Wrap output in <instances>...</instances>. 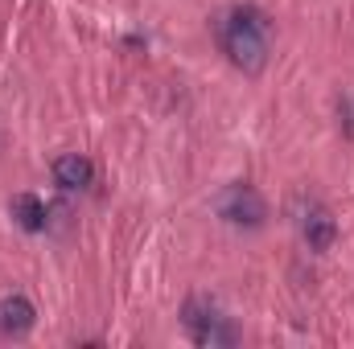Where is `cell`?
Masks as SVG:
<instances>
[{
	"label": "cell",
	"instance_id": "cell-1",
	"mask_svg": "<svg viewBox=\"0 0 354 349\" xmlns=\"http://www.w3.org/2000/svg\"><path fill=\"white\" fill-rule=\"evenodd\" d=\"M218 41H223V54L231 58L235 70L260 74L268 66V17L260 8H252V4L231 8L218 25Z\"/></svg>",
	"mask_w": 354,
	"mask_h": 349
},
{
	"label": "cell",
	"instance_id": "cell-8",
	"mask_svg": "<svg viewBox=\"0 0 354 349\" xmlns=\"http://www.w3.org/2000/svg\"><path fill=\"white\" fill-rule=\"evenodd\" d=\"M342 115H346V132H351V136H354V103H351V99L342 103Z\"/></svg>",
	"mask_w": 354,
	"mask_h": 349
},
{
	"label": "cell",
	"instance_id": "cell-6",
	"mask_svg": "<svg viewBox=\"0 0 354 349\" xmlns=\"http://www.w3.org/2000/svg\"><path fill=\"white\" fill-rule=\"evenodd\" d=\"M54 181L62 189H87L91 181H95V165H91L87 157H79V152H66V157L54 161Z\"/></svg>",
	"mask_w": 354,
	"mask_h": 349
},
{
	"label": "cell",
	"instance_id": "cell-4",
	"mask_svg": "<svg viewBox=\"0 0 354 349\" xmlns=\"http://www.w3.org/2000/svg\"><path fill=\"white\" fill-rule=\"evenodd\" d=\"M301 235H305V243H309V251H330L334 247V239H338V222H334V214L326 210V206H309L305 214H301Z\"/></svg>",
	"mask_w": 354,
	"mask_h": 349
},
{
	"label": "cell",
	"instance_id": "cell-5",
	"mask_svg": "<svg viewBox=\"0 0 354 349\" xmlns=\"http://www.w3.org/2000/svg\"><path fill=\"white\" fill-rule=\"evenodd\" d=\"M33 321H37V312H33V304H29L25 296H4V300H0V333L25 337V333L33 329Z\"/></svg>",
	"mask_w": 354,
	"mask_h": 349
},
{
	"label": "cell",
	"instance_id": "cell-2",
	"mask_svg": "<svg viewBox=\"0 0 354 349\" xmlns=\"http://www.w3.org/2000/svg\"><path fill=\"white\" fill-rule=\"evenodd\" d=\"M181 325L189 329V337L198 341V346H235L239 341V333H235V325L218 312V304L214 300H206V296H189L185 300V308H181Z\"/></svg>",
	"mask_w": 354,
	"mask_h": 349
},
{
	"label": "cell",
	"instance_id": "cell-7",
	"mask_svg": "<svg viewBox=\"0 0 354 349\" xmlns=\"http://www.w3.org/2000/svg\"><path fill=\"white\" fill-rule=\"evenodd\" d=\"M8 210H12V218H17L21 230H29V235L46 230V206H41V197H33V193H17Z\"/></svg>",
	"mask_w": 354,
	"mask_h": 349
},
{
	"label": "cell",
	"instance_id": "cell-3",
	"mask_svg": "<svg viewBox=\"0 0 354 349\" xmlns=\"http://www.w3.org/2000/svg\"><path fill=\"white\" fill-rule=\"evenodd\" d=\"M214 214L227 222V226H239V230H260L268 222V201L260 197V189L256 185H227V189H218V197H214Z\"/></svg>",
	"mask_w": 354,
	"mask_h": 349
}]
</instances>
